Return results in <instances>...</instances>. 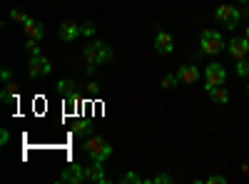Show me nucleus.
Segmentation results:
<instances>
[{
	"label": "nucleus",
	"instance_id": "7ed1b4c3",
	"mask_svg": "<svg viewBox=\"0 0 249 184\" xmlns=\"http://www.w3.org/2000/svg\"><path fill=\"white\" fill-rule=\"evenodd\" d=\"M214 20L217 23H222L224 28H230V30H234L237 25H239V20H242V13L234 8V5H219L217 10H214Z\"/></svg>",
	"mask_w": 249,
	"mask_h": 184
},
{
	"label": "nucleus",
	"instance_id": "aec40b11",
	"mask_svg": "<svg viewBox=\"0 0 249 184\" xmlns=\"http://www.w3.org/2000/svg\"><path fill=\"white\" fill-rule=\"evenodd\" d=\"M10 20H13V23H18V25H25L30 17H28L25 13H20V10H13V13H10Z\"/></svg>",
	"mask_w": 249,
	"mask_h": 184
},
{
	"label": "nucleus",
	"instance_id": "9d476101",
	"mask_svg": "<svg viewBox=\"0 0 249 184\" xmlns=\"http://www.w3.org/2000/svg\"><path fill=\"white\" fill-rule=\"evenodd\" d=\"M60 182L62 184H80V182H85V167H80V165L65 167L62 174H60Z\"/></svg>",
	"mask_w": 249,
	"mask_h": 184
},
{
	"label": "nucleus",
	"instance_id": "9b49d317",
	"mask_svg": "<svg viewBox=\"0 0 249 184\" xmlns=\"http://www.w3.org/2000/svg\"><path fill=\"white\" fill-rule=\"evenodd\" d=\"M85 182H95V184H107L110 182L105 177V167H102V162H92L90 167H85Z\"/></svg>",
	"mask_w": 249,
	"mask_h": 184
},
{
	"label": "nucleus",
	"instance_id": "a878e982",
	"mask_svg": "<svg viewBox=\"0 0 249 184\" xmlns=\"http://www.w3.org/2000/svg\"><path fill=\"white\" fill-rule=\"evenodd\" d=\"M204 182H207V184H227V177H222V174H212V177H207Z\"/></svg>",
	"mask_w": 249,
	"mask_h": 184
},
{
	"label": "nucleus",
	"instance_id": "cd10ccee",
	"mask_svg": "<svg viewBox=\"0 0 249 184\" xmlns=\"http://www.w3.org/2000/svg\"><path fill=\"white\" fill-rule=\"evenodd\" d=\"M0 77H3V83H10V70L3 67V72H0Z\"/></svg>",
	"mask_w": 249,
	"mask_h": 184
},
{
	"label": "nucleus",
	"instance_id": "4468645a",
	"mask_svg": "<svg viewBox=\"0 0 249 184\" xmlns=\"http://www.w3.org/2000/svg\"><path fill=\"white\" fill-rule=\"evenodd\" d=\"M20 92H18V85L15 83H5L3 92H0V102H5V105H10V102H18Z\"/></svg>",
	"mask_w": 249,
	"mask_h": 184
},
{
	"label": "nucleus",
	"instance_id": "dca6fc26",
	"mask_svg": "<svg viewBox=\"0 0 249 184\" xmlns=\"http://www.w3.org/2000/svg\"><path fill=\"white\" fill-rule=\"evenodd\" d=\"M177 85H179V77H177L175 72L164 75V77H162V83H160V87H162V90H172V87H177Z\"/></svg>",
	"mask_w": 249,
	"mask_h": 184
},
{
	"label": "nucleus",
	"instance_id": "bb28decb",
	"mask_svg": "<svg viewBox=\"0 0 249 184\" xmlns=\"http://www.w3.org/2000/svg\"><path fill=\"white\" fill-rule=\"evenodd\" d=\"M8 142H10V132L3 130V132H0V145H8Z\"/></svg>",
	"mask_w": 249,
	"mask_h": 184
},
{
	"label": "nucleus",
	"instance_id": "f8f14e48",
	"mask_svg": "<svg viewBox=\"0 0 249 184\" xmlns=\"http://www.w3.org/2000/svg\"><path fill=\"white\" fill-rule=\"evenodd\" d=\"M177 77H179V83H184V85H195L199 80V70L195 65H182L177 70Z\"/></svg>",
	"mask_w": 249,
	"mask_h": 184
},
{
	"label": "nucleus",
	"instance_id": "0eeeda50",
	"mask_svg": "<svg viewBox=\"0 0 249 184\" xmlns=\"http://www.w3.org/2000/svg\"><path fill=\"white\" fill-rule=\"evenodd\" d=\"M80 35H82V28L77 23H72V20H65V23L57 28V37L62 40V43H75Z\"/></svg>",
	"mask_w": 249,
	"mask_h": 184
},
{
	"label": "nucleus",
	"instance_id": "a211bd4d",
	"mask_svg": "<svg viewBox=\"0 0 249 184\" xmlns=\"http://www.w3.org/2000/svg\"><path fill=\"white\" fill-rule=\"evenodd\" d=\"M144 182H150V184H172V182H175V177H170V174H157V177L144 179Z\"/></svg>",
	"mask_w": 249,
	"mask_h": 184
},
{
	"label": "nucleus",
	"instance_id": "5701e85b",
	"mask_svg": "<svg viewBox=\"0 0 249 184\" xmlns=\"http://www.w3.org/2000/svg\"><path fill=\"white\" fill-rule=\"evenodd\" d=\"M120 182H122V184H132V182L137 184V182H144V179H142L140 174H135V172H127V174H122V179H120Z\"/></svg>",
	"mask_w": 249,
	"mask_h": 184
},
{
	"label": "nucleus",
	"instance_id": "2eb2a0df",
	"mask_svg": "<svg viewBox=\"0 0 249 184\" xmlns=\"http://www.w3.org/2000/svg\"><path fill=\"white\" fill-rule=\"evenodd\" d=\"M210 97H212L214 105H227V102H230V92H227L222 85H219V87H212V90H210Z\"/></svg>",
	"mask_w": 249,
	"mask_h": 184
},
{
	"label": "nucleus",
	"instance_id": "b1692460",
	"mask_svg": "<svg viewBox=\"0 0 249 184\" xmlns=\"http://www.w3.org/2000/svg\"><path fill=\"white\" fill-rule=\"evenodd\" d=\"M72 130H75L77 134H90V125H88V122H82V119L75 122V127H72Z\"/></svg>",
	"mask_w": 249,
	"mask_h": 184
},
{
	"label": "nucleus",
	"instance_id": "1a4fd4ad",
	"mask_svg": "<svg viewBox=\"0 0 249 184\" xmlns=\"http://www.w3.org/2000/svg\"><path fill=\"white\" fill-rule=\"evenodd\" d=\"M155 50H157L160 55L172 52V50H175V37H172L167 30H157V33H155Z\"/></svg>",
	"mask_w": 249,
	"mask_h": 184
},
{
	"label": "nucleus",
	"instance_id": "423d86ee",
	"mask_svg": "<svg viewBox=\"0 0 249 184\" xmlns=\"http://www.w3.org/2000/svg\"><path fill=\"white\" fill-rule=\"evenodd\" d=\"M50 72H53V65H50L48 57H43V55L30 57V63H28V77H30V80L43 77V75H50Z\"/></svg>",
	"mask_w": 249,
	"mask_h": 184
},
{
	"label": "nucleus",
	"instance_id": "6e6552de",
	"mask_svg": "<svg viewBox=\"0 0 249 184\" xmlns=\"http://www.w3.org/2000/svg\"><path fill=\"white\" fill-rule=\"evenodd\" d=\"M227 52L232 55V60L247 57V55H249V40H247V35H244V37H232L230 45H227Z\"/></svg>",
	"mask_w": 249,
	"mask_h": 184
},
{
	"label": "nucleus",
	"instance_id": "393cba45",
	"mask_svg": "<svg viewBox=\"0 0 249 184\" xmlns=\"http://www.w3.org/2000/svg\"><path fill=\"white\" fill-rule=\"evenodd\" d=\"M80 28H82V35H88V37H92V35H95V30H97V28H95V23H82Z\"/></svg>",
	"mask_w": 249,
	"mask_h": 184
},
{
	"label": "nucleus",
	"instance_id": "2f4dec72",
	"mask_svg": "<svg viewBox=\"0 0 249 184\" xmlns=\"http://www.w3.org/2000/svg\"><path fill=\"white\" fill-rule=\"evenodd\" d=\"M247 95H249V85H247Z\"/></svg>",
	"mask_w": 249,
	"mask_h": 184
},
{
	"label": "nucleus",
	"instance_id": "f3484780",
	"mask_svg": "<svg viewBox=\"0 0 249 184\" xmlns=\"http://www.w3.org/2000/svg\"><path fill=\"white\" fill-rule=\"evenodd\" d=\"M40 40H33V37H28V43H25V50H28V55L30 57H35V55H40Z\"/></svg>",
	"mask_w": 249,
	"mask_h": 184
},
{
	"label": "nucleus",
	"instance_id": "7c9ffc66",
	"mask_svg": "<svg viewBox=\"0 0 249 184\" xmlns=\"http://www.w3.org/2000/svg\"><path fill=\"white\" fill-rule=\"evenodd\" d=\"M244 35H247V40H249V25H247V30H244Z\"/></svg>",
	"mask_w": 249,
	"mask_h": 184
},
{
	"label": "nucleus",
	"instance_id": "f257e3e1",
	"mask_svg": "<svg viewBox=\"0 0 249 184\" xmlns=\"http://www.w3.org/2000/svg\"><path fill=\"white\" fill-rule=\"evenodd\" d=\"M85 152L90 154V159L92 162H102V165H105V162L112 157V145L105 139V137H97V134H92V137H88L85 139Z\"/></svg>",
	"mask_w": 249,
	"mask_h": 184
},
{
	"label": "nucleus",
	"instance_id": "ddd939ff",
	"mask_svg": "<svg viewBox=\"0 0 249 184\" xmlns=\"http://www.w3.org/2000/svg\"><path fill=\"white\" fill-rule=\"evenodd\" d=\"M25 35L28 37H33V40H43V35H45V28H43V23H37V20H28L25 23Z\"/></svg>",
	"mask_w": 249,
	"mask_h": 184
},
{
	"label": "nucleus",
	"instance_id": "20e7f679",
	"mask_svg": "<svg viewBox=\"0 0 249 184\" xmlns=\"http://www.w3.org/2000/svg\"><path fill=\"white\" fill-rule=\"evenodd\" d=\"M227 83V70L219 65V63H212L204 67V90L210 92L212 87H219Z\"/></svg>",
	"mask_w": 249,
	"mask_h": 184
},
{
	"label": "nucleus",
	"instance_id": "412c9836",
	"mask_svg": "<svg viewBox=\"0 0 249 184\" xmlns=\"http://www.w3.org/2000/svg\"><path fill=\"white\" fill-rule=\"evenodd\" d=\"M65 107H68V112H72V110L77 107V95H75V90L65 95Z\"/></svg>",
	"mask_w": 249,
	"mask_h": 184
},
{
	"label": "nucleus",
	"instance_id": "c756f323",
	"mask_svg": "<svg viewBox=\"0 0 249 184\" xmlns=\"http://www.w3.org/2000/svg\"><path fill=\"white\" fill-rule=\"evenodd\" d=\"M239 3H242L244 8H249V0H239Z\"/></svg>",
	"mask_w": 249,
	"mask_h": 184
},
{
	"label": "nucleus",
	"instance_id": "6ab92c4d",
	"mask_svg": "<svg viewBox=\"0 0 249 184\" xmlns=\"http://www.w3.org/2000/svg\"><path fill=\"white\" fill-rule=\"evenodd\" d=\"M237 75H242V77H247L249 75V60L247 57H242V60H237Z\"/></svg>",
	"mask_w": 249,
	"mask_h": 184
},
{
	"label": "nucleus",
	"instance_id": "c85d7f7f",
	"mask_svg": "<svg viewBox=\"0 0 249 184\" xmlns=\"http://www.w3.org/2000/svg\"><path fill=\"white\" fill-rule=\"evenodd\" d=\"M97 90H100V87H97L95 83H90V85H88V92H90V95H97Z\"/></svg>",
	"mask_w": 249,
	"mask_h": 184
},
{
	"label": "nucleus",
	"instance_id": "4be33fe9",
	"mask_svg": "<svg viewBox=\"0 0 249 184\" xmlns=\"http://www.w3.org/2000/svg\"><path fill=\"white\" fill-rule=\"evenodd\" d=\"M57 90L68 95V92H72V90H75V83H72V80H60V83H57Z\"/></svg>",
	"mask_w": 249,
	"mask_h": 184
},
{
	"label": "nucleus",
	"instance_id": "39448f33",
	"mask_svg": "<svg viewBox=\"0 0 249 184\" xmlns=\"http://www.w3.org/2000/svg\"><path fill=\"white\" fill-rule=\"evenodd\" d=\"M82 57H85V70L92 72L97 65H102V52H100V40L95 43H88L82 48Z\"/></svg>",
	"mask_w": 249,
	"mask_h": 184
},
{
	"label": "nucleus",
	"instance_id": "f03ea898",
	"mask_svg": "<svg viewBox=\"0 0 249 184\" xmlns=\"http://www.w3.org/2000/svg\"><path fill=\"white\" fill-rule=\"evenodd\" d=\"M199 48H202V55H219L227 45H224V40L217 30H202L199 35Z\"/></svg>",
	"mask_w": 249,
	"mask_h": 184
}]
</instances>
